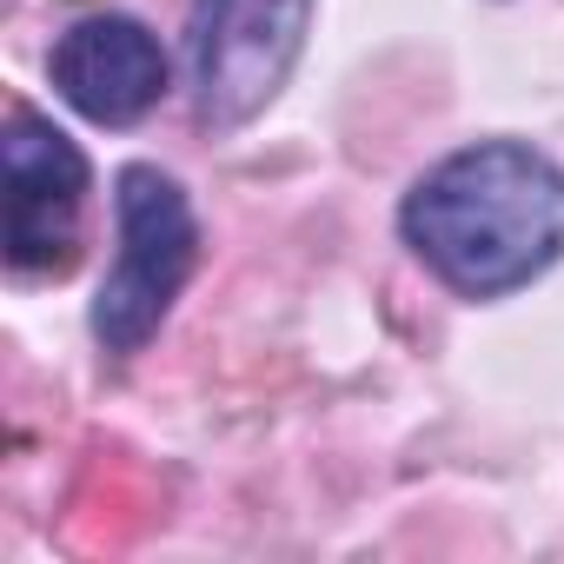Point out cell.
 <instances>
[{
  "label": "cell",
  "instance_id": "cell-1",
  "mask_svg": "<svg viewBox=\"0 0 564 564\" xmlns=\"http://www.w3.org/2000/svg\"><path fill=\"white\" fill-rule=\"evenodd\" d=\"M399 232L452 293H518L564 259V166L524 140H478L405 193Z\"/></svg>",
  "mask_w": 564,
  "mask_h": 564
},
{
  "label": "cell",
  "instance_id": "cell-2",
  "mask_svg": "<svg viewBox=\"0 0 564 564\" xmlns=\"http://www.w3.org/2000/svg\"><path fill=\"white\" fill-rule=\"evenodd\" d=\"M113 199H120V252L94 300V339L127 359L160 333L166 306L180 300L186 272L199 259V226H193L180 180L160 166H127Z\"/></svg>",
  "mask_w": 564,
  "mask_h": 564
},
{
  "label": "cell",
  "instance_id": "cell-3",
  "mask_svg": "<svg viewBox=\"0 0 564 564\" xmlns=\"http://www.w3.org/2000/svg\"><path fill=\"white\" fill-rule=\"evenodd\" d=\"M313 28V0H193L186 74L193 107L213 133L246 127L286 87Z\"/></svg>",
  "mask_w": 564,
  "mask_h": 564
},
{
  "label": "cell",
  "instance_id": "cell-4",
  "mask_svg": "<svg viewBox=\"0 0 564 564\" xmlns=\"http://www.w3.org/2000/svg\"><path fill=\"white\" fill-rule=\"evenodd\" d=\"M0 186H8V259L21 272H67L87 206V153L41 113L14 107L0 133Z\"/></svg>",
  "mask_w": 564,
  "mask_h": 564
},
{
  "label": "cell",
  "instance_id": "cell-5",
  "mask_svg": "<svg viewBox=\"0 0 564 564\" xmlns=\"http://www.w3.org/2000/svg\"><path fill=\"white\" fill-rule=\"evenodd\" d=\"M54 94L94 127H133L166 94V54L133 14H87L54 41Z\"/></svg>",
  "mask_w": 564,
  "mask_h": 564
}]
</instances>
